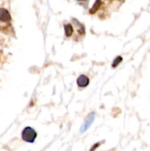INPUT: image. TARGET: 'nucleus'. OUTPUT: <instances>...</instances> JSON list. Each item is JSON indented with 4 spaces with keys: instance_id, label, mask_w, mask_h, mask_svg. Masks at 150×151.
Returning a JSON list of instances; mask_svg holds the SVG:
<instances>
[{
    "instance_id": "obj_8",
    "label": "nucleus",
    "mask_w": 150,
    "mask_h": 151,
    "mask_svg": "<svg viewBox=\"0 0 150 151\" xmlns=\"http://www.w3.org/2000/svg\"><path fill=\"white\" fill-rule=\"evenodd\" d=\"M78 1H84V0H78Z\"/></svg>"
},
{
    "instance_id": "obj_5",
    "label": "nucleus",
    "mask_w": 150,
    "mask_h": 151,
    "mask_svg": "<svg viewBox=\"0 0 150 151\" xmlns=\"http://www.w3.org/2000/svg\"><path fill=\"white\" fill-rule=\"evenodd\" d=\"M64 29H65V33L67 37H69L71 35V34L73 33V27H72L71 25L70 24H68L64 25Z\"/></svg>"
},
{
    "instance_id": "obj_7",
    "label": "nucleus",
    "mask_w": 150,
    "mask_h": 151,
    "mask_svg": "<svg viewBox=\"0 0 150 151\" xmlns=\"http://www.w3.org/2000/svg\"><path fill=\"white\" fill-rule=\"evenodd\" d=\"M121 61H122V58L121 57V56H118V57H116V58L113 60L112 66H113V67H116V66H117Z\"/></svg>"
},
{
    "instance_id": "obj_3",
    "label": "nucleus",
    "mask_w": 150,
    "mask_h": 151,
    "mask_svg": "<svg viewBox=\"0 0 150 151\" xmlns=\"http://www.w3.org/2000/svg\"><path fill=\"white\" fill-rule=\"evenodd\" d=\"M11 20L10 13L4 8H0V21L3 22H8Z\"/></svg>"
},
{
    "instance_id": "obj_1",
    "label": "nucleus",
    "mask_w": 150,
    "mask_h": 151,
    "mask_svg": "<svg viewBox=\"0 0 150 151\" xmlns=\"http://www.w3.org/2000/svg\"><path fill=\"white\" fill-rule=\"evenodd\" d=\"M22 139L26 142L32 143L37 137V134L34 129L30 127H26L21 133Z\"/></svg>"
},
{
    "instance_id": "obj_4",
    "label": "nucleus",
    "mask_w": 150,
    "mask_h": 151,
    "mask_svg": "<svg viewBox=\"0 0 150 151\" xmlns=\"http://www.w3.org/2000/svg\"><path fill=\"white\" fill-rule=\"evenodd\" d=\"M76 83H77V85L79 87H86L89 83V79L85 75H80L78 78Z\"/></svg>"
},
{
    "instance_id": "obj_6",
    "label": "nucleus",
    "mask_w": 150,
    "mask_h": 151,
    "mask_svg": "<svg viewBox=\"0 0 150 151\" xmlns=\"http://www.w3.org/2000/svg\"><path fill=\"white\" fill-rule=\"evenodd\" d=\"M101 0H96L94 6H93V7H91V10H90V13H91V14H92V13H95L96 12L99 10V8L100 5H101Z\"/></svg>"
},
{
    "instance_id": "obj_2",
    "label": "nucleus",
    "mask_w": 150,
    "mask_h": 151,
    "mask_svg": "<svg viewBox=\"0 0 150 151\" xmlns=\"http://www.w3.org/2000/svg\"><path fill=\"white\" fill-rule=\"evenodd\" d=\"M94 118H95V114H94V112H91V113H90L88 115L86 119L84 121L83 124H82V126H81L80 133H84L85 131H87V129H88V128L91 126V124L94 122Z\"/></svg>"
}]
</instances>
